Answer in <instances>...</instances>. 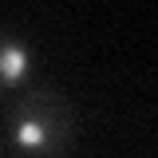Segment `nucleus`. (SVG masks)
Wrapping results in <instances>:
<instances>
[{
    "instance_id": "nucleus-1",
    "label": "nucleus",
    "mask_w": 158,
    "mask_h": 158,
    "mask_svg": "<svg viewBox=\"0 0 158 158\" xmlns=\"http://www.w3.org/2000/svg\"><path fill=\"white\" fill-rule=\"evenodd\" d=\"M8 135L24 150H59L67 138V111L59 107L56 95H28L20 99L8 115Z\"/></svg>"
},
{
    "instance_id": "nucleus-2",
    "label": "nucleus",
    "mask_w": 158,
    "mask_h": 158,
    "mask_svg": "<svg viewBox=\"0 0 158 158\" xmlns=\"http://www.w3.org/2000/svg\"><path fill=\"white\" fill-rule=\"evenodd\" d=\"M28 63L32 56L16 36H0V87H16L28 75Z\"/></svg>"
}]
</instances>
